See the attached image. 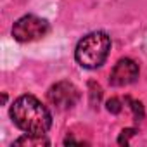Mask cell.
<instances>
[{
	"label": "cell",
	"mask_w": 147,
	"mask_h": 147,
	"mask_svg": "<svg viewBox=\"0 0 147 147\" xmlns=\"http://www.w3.org/2000/svg\"><path fill=\"white\" fill-rule=\"evenodd\" d=\"M47 99L55 109L66 111L76 106V102L80 100V90L71 82H57L49 88Z\"/></svg>",
	"instance_id": "cell-4"
},
{
	"label": "cell",
	"mask_w": 147,
	"mask_h": 147,
	"mask_svg": "<svg viewBox=\"0 0 147 147\" xmlns=\"http://www.w3.org/2000/svg\"><path fill=\"white\" fill-rule=\"evenodd\" d=\"M12 123L30 135H45L52 126V116L49 109L33 95H21L11 106Z\"/></svg>",
	"instance_id": "cell-1"
},
{
	"label": "cell",
	"mask_w": 147,
	"mask_h": 147,
	"mask_svg": "<svg viewBox=\"0 0 147 147\" xmlns=\"http://www.w3.org/2000/svg\"><path fill=\"white\" fill-rule=\"evenodd\" d=\"M125 102H126V104H130V109L133 111V119H135V121H142V119H144V116H145V111H144L142 102L133 100V99H130V97H126V99H125Z\"/></svg>",
	"instance_id": "cell-8"
},
{
	"label": "cell",
	"mask_w": 147,
	"mask_h": 147,
	"mask_svg": "<svg viewBox=\"0 0 147 147\" xmlns=\"http://www.w3.org/2000/svg\"><path fill=\"white\" fill-rule=\"evenodd\" d=\"M106 109H107L111 114H119V113H121V109H123L121 100H119V99H116V97L109 99V100L106 102Z\"/></svg>",
	"instance_id": "cell-9"
},
{
	"label": "cell",
	"mask_w": 147,
	"mask_h": 147,
	"mask_svg": "<svg viewBox=\"0 0 147 147\" xmlns=\"http://www.w3.org/2000/svg\"><path fill=\"white\" fill-rule=\"evenodd\" d=\"M47 33H49V23L33 14L19 18L12 26V36H14V40L21 42V43L40 40Z\"/></svg>",
	"instance_id": "cell-3"
},
{
	"label": "cell",
	"mask_w": 147,
	"mask_h": 147,
	"mask_svg": "<svg viewBox=\"0 0 147 147\" xmlns=\"http://www.w3.org/2000/svg\"><path fill=\"white\" fill-rule=\"evenodd\" d=\"M138 64L133 61V59H119L113 71H111V75H109V83L113 87H126V85H131L137 82L138 78Z\"/></svg>",
	"instance_id": "cell-5"
},
{
	"label": "cell",
	"mask_w": 147,
	"mask_h": 147,
	"mask_svg": "<svg viewBox=\"0 0 147 147\" xmlns=\"http://www.w3.org/2000/svg\"><path fill=\"white\" fill-rule=\"evenodd\" d=\"M49 144L50 142L43 138V135H30V133H24L14 142V145H49Z\"/></svg>",
	"instance_id": "cell-6"
},
{
	"label": "cell",
	"mask_w": 147,
	"mask_h": 147,
	"mask_svg": "<svg viewBox=\"0 0 147 147\" xmlns=\"http://www.w3.org/2000/svg\"><path fill=\"white\" fill-rule=\"evenodd\" d=\"M135 133H137L135 128H125V130H121V133H119V137H118V144H119V145H128L130 138H131Z\"/></svg>",
	"instance_id": "cell-10"
},
{
	"label": "cell",
	"mask_w": 147,
	"mask_h": 147,
	"mask_svg": "<svg viewBox=\"0 0 147 147\" xmlns=\"http://www.w3.org/2000/svg\"><path fill=\"white\" fill-rule=\"evenodd\" d=\"M88 97H90V106L94 109L99 107L100 99H102V88H100L99 83H95V82H90L88 83Z\"/></svg>",
	"instance_id": "cell-7"
},
{
	"label": "cell",
	"mask_w": 147,
	"mask_h": 147,
	"mask_svg": "<svg viewBox=\"0 0 147 147\" xmlns=\"http://www.w3.org/2000/svg\"><path fill=\"white\" fill-rule=\"evenodd\" d=\"M109 50H111L109 35L104 31H92L78 42L75 49V59L85 69H97L106 62Z\"/></svg>",
	"instance_id": "cell-2"
}]
</instances>
